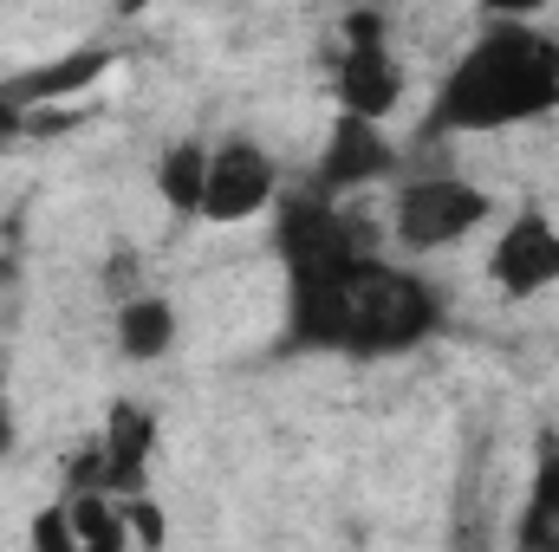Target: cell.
<instances>
[{
	"label": "cell",
	"instance_id": "cell-1",
	"mask_svg": "<svg viewBox=\"0 0 559 552\" xmlns=\"http://www.w3.org/2000/svg\"><path fill=\"white\" fill-rule=\"evenodd\" d=\"M442 332V292L429 279L391 267L365 241L286 274V345L345 351V358H397Z\"/></svg>",
	"mask_w": 559,
	"mask_h": 552
},
{
	"label": "cell",
	"instance_id": "cell-2",
	"mask_svg": "<svg viewBox=\"0 0 559 552\" xmlns=\"http://www.w3.org/2000/svg\"><path fill=\"white\" fill-rule=\"evenodd\" d=\"M547 111H559V39L534 20H488V33H475V46L442 72L423 131L481 137L534 124Z\"/></svg>",
	"mask_w": 559,
	"mask_h": 552
},
{
	"label": "cell",
	"instance_id": "cell-3",
	"mask_svg": "<svg viewBox=\"0 0 559 552\" xmlns=\"http://www.w3.org/2000/svg\"><path fill=\"white\" fill-rule=\"evenodd\" d=\"M495 215L488 189L462 182V176H417L397 189V208H391V228L411 254H436V248H455L468 241L481 221Z\"/></svg>",
	"mask_w": 559,
	"mask_h": 552
},
{
	"label": "cell",
	"instance_id": "cell-4",
	"mask_svg": "<svg viewBox=\"0 0 559 552\" xmlns=\"http://www.w3.org/2000/svg\"><path fill=\"white\" fill-rule=\"evenodd\" d=\"M280 195V169L261 143L228 137L209 143V189H202V221L209 228H241L254 215H267Z\"/></svg>",
	"mask_w": 559,
	"mask_h": 552
},
{
	"label": "cell",
	"instance_id": "cell-5",
	"mask_svg": "<svg viewBox=\"0 0 559 552\" xmlns=\"http://www.w3.org/2000/svg\"><path fill=\"white\" fill-rule=\"evenodd\" d=\"M391 169H397V149L384 137V124H378V118H358V111H338L332 131H325V143H319V163H312L306 189L325 195V202H345V195L384 182Z\"/></svg>",
	"mask_w": 559,
	"mask_h": 552
},
{
	"label": "cell",
	"instance_id": "cell-6",
	"mask_svg": "<svg viewBox=\"0 0 559 552\" xmlns=\"http://www.w3.org/2000/svg\"><path fill=\"white\" fill-rule=\"evenodd\" d=\"M488 279H495L508 299H534V292L559 286V221L547 208H521V215L495 235V248H488Z\"/></svg>",
	"mask_w": 559,
	"mask_h": 552
},
{
	"label": "cell",
	"instance_id": "cell-7",
	"mask_svg": "<svg viewBox=\"0 0 559 552\" xmlns=\"http://www.w3.org/2000/svg\"><path fill=\"white\" fill-rule=\"evenodd\" d=\"M332 92H338V111H358V118L384 124L404 105V59L391 52V33L384 39H338Z\"/></svg>",
	"mask_w": 559,
	"mask_h": 552
},
{
	"label": "cell",
	"instance_id": "cell-8",
	"mask_svg": "<svg viewBox=\"0 0 559 552\" xmlns=\"http://www.w3.org/2000/svg\"><path fill=\"white\" fill-rule=\"evenodd\" d=\"M111 65H118L111 46H79V52H59V59H46V65L13 72V79H7V98H13L20 111H52V105H72V98L98 92Z\"/></svg>",
	"mask_w": 559,
	"mask_h": 552
},
{
	"label": "cell",
	"instance_id": "cell-9",
	"mask_svg": "<svg viewBox=\"0 0 559 552\" xmlns=\"http://www.w3.org/2000/svg\"><path fill=\"white\" fill-rule=\"evenodd\" d=\"M98 455H105V494H143L150 488V455H156V416L118 397L105 410V429H98Z\"/></svg>",
	"mask_w": 559,
	"mask_h": 552
},
{
	"label": "cell",
	"instance_id": "cell-10",
	"mask_svg": "<svg viewBox=\"0 0 559 552\" xmlns=\"http://www.w3.org/2000/svg\"><path fill=\"white\" fill-rule=\"evenodd\" d=\"M514 547L521 552H559V429L547 422L534 435V481L514 520Z\"/></svg>",
	"mask_w": 559,
	"mask_h": 552
},
{
	"label": "cell",
	"instance_id": "cell-11",
	"mask_svg": "<svg viewBox=\"0 0 559 552\" xmlns=\"http://www.w3.org/2000/svg\"><path fill=\"white\" fill-rule=\"evenodd\" d=\"M111 338L131 364H156L176 351V305L163 292H118V319H111Z\"/></svg>",
	"mask_w": 559,
	"mask_h": 552
},
{
	"label": "cell",
	"instance_id": "cell-12",
	"mask_svg": "<svg viewBox=\"0 0 559 552\" xmlns=\"http://www.w3.org/2000/svg\"><path fill=\"white\" fill-rule=\"evenodd\" d=\"M202 189H209V143L182 137L156 156V195L169 215H202Z\"/></svg>",
	"mask_w": 559,
	"mask_h": 552
},
{
	"label": "cell",
	"instance_id": "cell-13",
	"mask_svg": "<svg viewBox=\"0 0 559 552\" xmlns=\"http://www.w3.org/2000/svg\"><path fill=\"white\" fill-rule=\"evenodd\" d=\"M66 507H72V533H79L85 552H124L131 547V527H124V501L118 494L79 488V494H66Z\"/></svg>",
	"mask_w": 559,
	"mask_h": 552
},
{
	"label": "cell",
	"instance_id": "cell-14",
	"mask_svg": "<svg viewBox=\"0 0 559 552\" xmlns=\"http://www.w3.org/2000/svg\"><path fill=\"white\" fill-rule=\"evenodd\" d=\"M26 540H33L39 552H79V533H72V507H66V494H59L52 507H39V514H33Z\"/></svg>",
	"mask_w": 559,
	"mask_h": 552
},
{
	"label": "cell",
	"instance_id": "cell-15",
	"mask_svg": "<svg viewBox=\"0 0 559 552\" xmlns=\"http://www.w3.org/2000/svg\"><path fill=\"white\" fill-rule=\"evenodd\" d=\"M124 527H131V547H163V514L143 494H124Z\"/></svg>",
	"mask_w": 559,
	"mask_h": 552
},
{
	"label": "cell",
	"instance_id": "cell-16",
	"mask_svg": "<svg viewBox=\"0 0 559 552\" xmlns=\"http://www.w3.org/2000/svg\"><path fill=\"white\" fill-rule=\"evenodd\" d=\"M13 137H26V111L7 98V85H0V156L13 149Z\"/></svg>",
	"mask_w": 559,
	"mask_h": 552
},
{
	"label": "cell",
	"instance_id": "cell-17",
	"mask_svg": "<svg viewBox=\"0 0 559 552\" xmlns=\"http://www.w3.org/2000/svg\"><path fill=\"white\" fill-rule=\"evenodd\" d=\"M540 7H547V0H481L488 20H534Z\"/></svg>",
	"mask_w": 559,
	"mask_h": 552
},
{
	"label": "cell",
	"instance_id": "cell-18",
	"mask_svg": "<svg viewBox=\"0 0 559 552\" xmlns=\"http://www.w3.org/2000/svg\"><path fill=\"white\" fill-rule=\"evenodd\" d=\"M13 455V404H7V364H0V461Z\"/></svg>",
	"mask_w": 559,
	"mask_h": 552
},
{
	"label": "cell",
	"instance_id": "cell-19",
	"mask_svg": "<svg viewBox=\"0 0 559 552\" xmlns=\"http://www.w3.org/2000/svg\"><path fill=\"white\" fill-rule=\"evenodd\" d=\"M143 7H150V0H118V13H124V20H138Z\"/></svg>",
	"mask_w": 559,
	"mask_h": 552
},
{
	"label": "cell",
	"instance_id": "cell-20",
	"mask_svg": "<svg viewBox=\"0 0 559 552\" xmlns=\"http://www.w3.org/2000/svg\"><path fill=\"white\" fill-rule=\"evenodd\" d=\"M352 7H378V0H352Z\"/></svg>",
	"mask_w": 559,
	"mask_h": 552
}]
</instances>
